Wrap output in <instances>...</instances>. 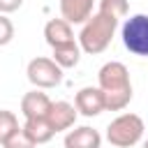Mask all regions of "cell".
I'll return each mask as SVG.
<instances>
[{"mask_svg": "<svg viewBox=\"0 0 148 148\" xmlns=\"http://www.w3.org/2000/svg\"><path fill=\"white\" fill-rule=\"evenodd\" d=\"M23 130H25V134L39 146V143H46V141H51L53 139V127H51V123L46 120V118H30V120H25L23 123Z\"/></svg>", "mask_w": 148, "mask_h": 148, "instance_id": "obj_12", "label": "cell"}, {"mask_svg": "<svg viewBox=\"0 0 148 148\" xmlns=\"http://www.w3.org/2000/svg\"><path fill=\"white\" fill-rule=\"evenodd\" d=\"M143 148H148V139H146V141H143Z\"/></svg>", "mask_w": 148, "mask_h": 148, "instance_id": "obj_19", "label": "cell"}, {"mask_svg": "<svg viewBox=\"0 0 148 148\" xmlns=\"http://www.w3.org/2000/svg\"><path fill=\"white\" fill-rule=\"evenodd\" d=\"M99 146H102L99 132L88 125L74 127L65 134V148H99Z\"/></svg>", "mask_w": 148, "mask_h": 148, "instance_id": "obj_9", "label": "cell"}, {"mask_svg": "<svg viewBox=\"0 0 148 148\" xmlns=\"http://www.w3.org/2000/svg\"><path fill=\"white\" fill-rule=\"evenodd\" d=\"M99 9H102V12L113 14V16L120 21V18H125V16H127L130 5H127V0H99Z\"/></svg>", "mask_w": 148, "mask_h": 148, "instance_id": "obj_15", "label": "cell"}, {"mask_svg": "<svg viewBox=\"0 0 148 148\" xmlns=\"http://www.w3.org/2000/svg\"><path fill=\"white\" fill-rule=\"evenodd\" d=\"M92 5L95 0H60V14L69 25L86 23L92 16Z\"/></svg>", "mask_w": 148, "mask_h": 148, "instance_id": "obj_10", "label": "cell"}, {"mask_svg": "<svg viewBox=\"0 0 148 148\" xmlns=\"http://www.w3.org/2000/svg\"><path fill=\"white\" fill-rule=\"evenodd\" d=\"M2 148H37V143H35V141L25 134V130L21 127V130H18V132H16L5 146H2Z\"/></svg>", "mask_w": 148, "mask_h": 148, "instance_id": "obj_16", "label": "cell"}, {"mask_svg": "<svg viewBox=\"0 0 148 148\" xmlns=\"http://www.w3.org/2000/svg\"><path fill=\"white\" fill-rule=\"evenodd\" d=\"M12 39H14V23L5 14H0V46H7Z\"/></svg>", "mask_w": 148, "mask_h": 148, "instance_id": "obj_17", "label": "cell"}, {"mask_svg": "<svg viewBox=\"0 0 148 148\" xmlns=\"http://www.w3.org/2000/svg\"><path fill=\"white\" fill-rule=\"evenodd\" d=\"M120 37L130 53L139 58H148V14H134L125 18L120 28Z\"/></svg>", "mask_w": 148, "mask_h": 148, "instance_id": "obj_4", "label": "cell"}, {"mask_svg": "<svg viewBox=\"0 0 148 148\" xmlns=\"http://www.w3.org/2000/svg\"><path fill=\"white\" fill-rule=\"evenodd\" d=\"M74 106L81 116L92 118L99 116L102 111H106V102H104V92L99 90V86H86L76 92L74 97Z\"/></svg>", "mask_w": 148, "mask_h": 148, "instance_id": "obj_6", "label": "cell"}, {"mask_svg": "<svg viewBox=\"0 0 148 148\" xmlns=\"http://www.w3.org/2000/svg\"><path fill=\"white\" fill-rule=\"evenodd\" d=\"M44 37H46V44L51 49L53 46H60V44H67V42H74L72 25L65 18H51L44 25Z\"/></svg>", "mask_w": 148, "mask_h": 148, "instance_id": "obj_11", "label": "cell"}, {"mask_svg": "<svg viewBox=\"0 0 148 148\" xmlns=\"http://www.w3.org/2000/svg\"><path fill=\"white\" fill-rule=\"evenodd\" d=\"M23 5V0H0V14H12V12H16L18 7Z\"/></svg>", "mask_w": 148, "mask_h": 148, "instance_id": "obj_18", "label": "cell"}, {"mask_svg": "<svg viewBox=\"0 0 148 148\" xmlns=\"http://www.w3.org/2000/svg\"><path fill=\"white\" fill-rule=\"evenodd\" d=\"M28 81L35 88H56L62 81V67L53 58H32L28 62Z\"/></svg>", "mask_w": 148, "mask_h": 148, "instance_id": "obj_5", "label": "cell"}, {"mask_svg": "<svg viewBox=\"0 0 148 148\" xmlns=\"http://www.w3.org/2000/svg\"><path fill=\"white\" fill-rule=\"evenodd\" d=\"M76 106L74 104H69V102H53L51 104V109H49V113H46V120L51 123V127H53V132L58 134V132H65V130H69V127H74V123H76Z\"/></svg>", "mask_w": 148, "mask_h": 148, "instance_id": "obj_7", "label": "cell"}, {"mask_svg": "<svg viewBox=\"0 0 148 148\" xmlns=\"http://www.w3.org/2000/svg\"><path fill=\"white\" fill-rule=\"evenodd\" d=\"M18 130H21V125H18L16 113L7 111V109H0V146H5Z\"/></svg>", "mask_w": 148, "mask_h": 148, "instance_id": "obj_14", "label": "cell"}, {"mask_svg": "<svg viewBox=\"0 0 148 148\" xmlns=\"http://www.w3.org/2000/svg\"><path fill=\"white\" fill-rule=\"evenodd\" d=\"M143 120L136 113H120L106 127V139L113 148H132L143 136Z\"/></svg>", "mask_w": 148, "mask_h": 148, "instance_id": "obj_3", "label": "cell"}, {"mask_svg": "<svg viewBox=\"0 0 148 148\" xmlns=\"http://www.w3.org/2000/svg\"><path fill=\"white\" fill-rule=\"evenodd\" d=\"M97 86L104 92V102H106V111H123L130 102H132V81H130V72L123 62L111 60L106 65H102L99 74H97Z\"/></svg>", "mask_w": 148, "mask_h": 148, "instance_id": "obj_1", "label": "cell"}, {"mask_svg": "<svg viewBox=\"0 0 148 148\" xmlns=\"http://www.w3.org/2000/svg\"><path fill=\"white\" fill-rule=\"evenodd\" d=\"M118 23H120V21H118L113 14L97 9V14H92V16L83 23V28H81V32H79V46H81V51H86V53H90V56L102 53V51L111 44Z\"/></svg>", "mask_w": 148, "mask_h": 148, "instance_id": "obj_2", "label": "cell"}, {"mask_svg": "<svg viewBox=\"0 0 148 148\" xmlns=\"http://www.w3.org/2000/svg\"><path fill=\"white\" fill-rule=\"evenodd\" d=\"M51 104L53 102L49 99V95L35 88V90H30V92H25L21 97V113L25 116V120H30V118H46Z\"/></svg>", "mask_w": 148, "mask_h": 148, "instance_id": "obj_8", "label": "cell"}, {"mask_svg": "<svg viewBox=\"0 0 148 148\" xmlns=\"http://www.w3.org/2000/svg\"><path fill=\"white\" fill-rule=\"evenodd\" d=\"M53 60H56L62 69L76 67L79 60H81V46H79L76 42H67V44L53 46Z\"/></svg>", "mask_w": 148, "mask_h": 148, "instance_id": "obj_13", "label": "cell"}]
</instances>
